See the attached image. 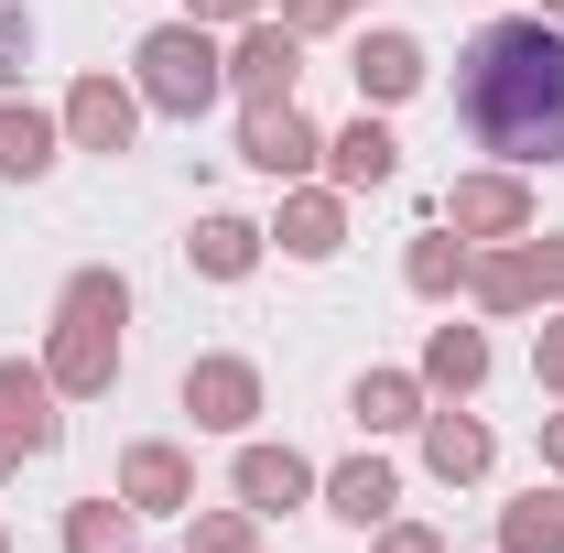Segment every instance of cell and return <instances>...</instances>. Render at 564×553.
Segmentation results:
<instances>
[{
    "label": "cell",
    "instance_id": "6da1fadb",
    "mask_svg": "<svg viewBox=\"0 0 564 553\" xmlns=\"http://www.w3.org/2000/svg\"><path fill=\"white\" fill-rule=\"evenodd\" d=\"M456 131L499 152L510 174L521 163H564V22H489L467 55H456Z\"/></svg>",
    "mask_w": 564,
    "mask_h": 553
},
{
    "label": "cell",
    "instance_id": "7a4b0ae2",
    "mask_svg": "<svg viewBox=\"0 0 564 553\" xmlns=\"http://www.w3.org/2000/svg\"><path fill=\"white\" fill-rule=\"evenodd\" d=\"M141 98L163 109V120H196L217 87H228V55H217V33L207 22H163V33H141Z\"/></svg>",
    "mask_w": 564,
    "mask_h": 553
},
{
    "label": "cell",
    "instance_id": "3957f363",
    "mask_svg": "<svg viewBox=\"0 0 564 553\" xmlns=\"http://www.w3.org/2000/svg\"><path fill=\"white\" fill-rule=\"evenodd\" d=\"M293 76H304V33L293 22H239V44H228V87L250 98V109H272V98H293Z\"/></svg>",
    "mask_w": 564,
    "mask_h": 553
},
{
    "label": "cell",
    "instance_id": "277c9868",
    "mask_svg": "<svg viewBox=\"0 0 564 553\" xmlns=\"http://www.w3.org/2000/svg\"><path fill=\"white\" fill-rule=\"evenodd\" d=\"M239 163H261L272 185H304V174L326 163V131H315L293 98H272V109H250V131H239Z\"/></svg>",
    "mask_w": 564,
    "mask_h": 553
},
{
    "label": "cell",
    "instance_id": "5b68a950",
    "mask_svg": "<svg viewBox=\"0 0 564 553\" xmlns=\"http://www.w3.org/2000/svg\"><path fill=\"white\" fill-rule=\"evenodd\" d=\"M445 228L456 239H521L532 228V185L521 174H456L445 185Z\"/></svg>",
    "mask_w": 564,
    "mask_h": 553
},
{
    "label": "cell",
    "instance_id": "8992f818",
    "mask_svg": "<svg viewBox=\"0 0 564 553\" xmlns=\"http://www.w3.org/2000/svg\"><path fill=\"white\" fill-rule=\"evenodd\" d=\"M44 380L66 391V402H98L109 380H120V326H98V315H66L55 347H44Z\"/></svg>",
    "mask_w": 564,
    "mask_h": 553
},
{
    "label": "cell",
    "instance_id": "52a82bcc",
    "mask_svg": "<svg viewBox=\"0 0 564 553\" xmlns=\"http://www.w3.org/2000/svg\"><path fill=\"white\" fill-rule=\"evenodd\" d=\"M185 413H196V434H250L261 369H250V358H196V369H185Z\"/></svg>",
    "mask_w": 564,
    "mask_h": 553
},
{
    "label": "cell",
    "instance_id": "ba28073f",
    "mask_svg": "<svg viewBox=\"0 0 564 553\" xmlns=\"http://www.w3.org/2000/svg\"><path fill=\"white\" fill-rule=\"evenodd\" d=\"M228 488H239V510H250V521H282V510H304V499H315V467H304L293 445H239Z\"/></svg>",
    "mask_w": 564,
    "mask_h": 553
},
{
    "label": "cell",
    "instance_id": "9c48e42d",
    "mask_svg": "<svg viewBox=\"0 0 564 553\" xmlns=\"http://www.w3.org/2000/svg\"><path fill=\"white\" fill-rule=\"evenodd\" d=\"M131 131H141V98L120 76H76L66 87V141L76 152H131Z\"/></svg>",
    "mask_w": 564,
    "mask_h": 553
},
{
    "label": "cell",
    "instance_id": "30bf717a",
    "mask_svg": "<svg viewBox=\"0 0 564 553\" xmlns=\"http://www.w3.org/2000/svg\"><path fill=\"white\" fill-rule=\"evenodd\" d=\"M348 76H358V109H391V98L423 87V44H413V33H358Z\"/></svg>",
    "mask_w": 564,
    "mask_h": 553
},
{
    "label": "cell",
    "instance_id": "8fae6325",
    "mask_svg": "<svg viewBox=\"0 0 564 553\" xmlns=\"http://www.w3.org/2000/svg\"><path fill=\"white\" fill-rule=\"evenodd\" d=\"M120 499H131V510H196L185 445H131V456H120Z\"/></svg>",
    "mask_w": 564,
    "mask_h": 553
},
{
    "label": "cell",
    "instance_id": "7c38bea8",
    "mask_svg": "<svg viewBox=\"0 0 564 553\" xmlns=\"http://www.w3.org/2000/svg\"><path fill=\"white\" fill-rule=\"evenodd\" d=\"M272 239L293 250V261H337V250H348V207H337L326 185H304V196H282Z\"/></svg>",
    "mask_w": 564,
    "mask_h": 553
},
{
    "label": "cell",
    "instance_id": "4fadbf2b",
    "mask_svg": "<svg viewBox=\"0 0 564 553\" xmlns=\"http://www.w3.org/2000/svg\"><path fill=\"white\" fill-rule=\"evenodd\" d=\"M489 423L478 413H423V467H434V478L445 488H467V478H489Z\"/></svg>",
    "mask_w": 564,
    "mask_h": 553
},
{
    "label": "cell",
    "instance_id": "5bb4252c",
    "mask_svg": "<svg viewBox=\"0 0 564 553\" xmlns=\"http://www.w3.org/2000/svg\"><path fill=\"white\" fill-rule=\"evenodd\" d=\"M55 402H66V391H55V380H44L33 358H0V413L22 423V445H33V456H44V445L66 434V413H55Z\"/></svg>",
    "mask_w": 564,
    "mask_h": 553
},
{
    "label": "cell",
    "instance_id": "9a60e30c",
    "mask_svg": "<svg viewBox=\"0 0 564 553\" xmlns=\"http://www.w3.org/2000/svg\"><path fill=\"white\" fill-rule=\"evenodd\" d=\"M326 174H337L348 196H358V185H391V174H402V141H391V131H380V120H369V109H358L348 131L326 141Z\"/></svg>",
    "mask_w": 564,
    "mask_h": 553
},
{
    "label": "cell",
    "instance_id": "2e32d148",
    "mask_svg": "<svg viewBox=\"0 0 564 553\" xmlns=\"http://www.w3.org/2000/svg\"><path fill=\"white\" fill-rule=\"evenodd\" d=\"M261 239H272V228H250V217H196L185 250H196L207 282H250V272H261Z\"/></svg>",
    "mask_w": 564,
    "mask_h": 553
},
{
    "label": "cell",
    "instance_id": "e0dca14e",
    "mask_svg": "<svg viewBox=\"0 0 564 553\" xmlns=\"http://www.w3.org/2000/svg\"><path fill=\"white\" fill-rule=\"evenodd\" d=\"M348 413L369 423V434H402V423H423V369H358Z\"/></svg>",
    "mask_w": 564,
    "mask_h": 553
},
{
    "label": "cell",
    "instance_id": "ac0fdd59",
    "mask_svg": "<svg viewBox=\"0 0 564 553\" xmlns=\"http://www.w3.org/2000/svg\"><path fill=\"white\" fill-rule=\"evenodd\" d=\"M391 499H402V478H391L380 456H348V467L326 478V510H337L348 532H369V521H391Z\"/></svg>",
    "mask_w": 564,
    "mask_h": 553
},
{
    "label": "cell",
    "instance_id": "d6986e66",
    "mask_svg": "<svg viewBox=\"0 0 564 553\" xmlns=\"http://www.w3.org/2000/svg\"><path fill=\"white\" fill-rule=\"evenodd\" d=\"M478 380H489V337H478V326H434V337H423V391H456V402H467Z\"/></svg>",
    "mask_w": 564,
    "mask_h": 553
},
{
    "label": "cell",
    "instance_id": "ffe728a7",
    "mask_svg": "<svg viewBox=\"0 0 564 553\" xmlns=\"http://www.w3.org/2000/svg\"><path fill=\"white\" fill-rule=\"evenodd\" d=\"M0 174H11V185L55 174V120H44V109H22V98H0Z\"/></svg>",
    "mask_w": 564,
    "mask_h": 553
},
{
    "label": "cell",
    "instance_id": "44dd1931",
    "mask_svg": "<svg viewBox=\"0 0 564 553\" xmlns=\"http://www.w3.org/2000/svg\"><path fill=\"white\" fill-rule=\"evenodd\" d=\"M499 553H564V488H532L499 510Z\"/></svg>",
    "mask_w": 564,
    "mask_h": 553
},
{
    "label": "cell",
    "instance_id": "7402d4cb",
    "mask_svg": "<svg viewBox=\"0 0 564 553\" xmlns=\"http://www.w3.org/2000/svg\"><path fill=\"white\" fill-rule=\"evenodd\" d=\"M467 293H478L489 315H521V304H532V250H489V261H467Z\"/></svg>",
    "mask_w": 564,
    "mask_h": 553
},
{
    "label": "cell",
    "instance_id": "603a6c76",
    "mask_svg": "<svg viewBox=\"0 0 564 553\" xmlns=\"http://www.w3.org/2000/svg\"><path fill=\"white\" fill-rule=\"evenodd\" d=\"M66 553H131V499H76L66 510Z\"/></svg>",
    "mask_w": 564,
    "mask_h": 553
},
{
    "label": "cell",
    "instance_id": "cb8c5ba5",
    "mask_svg": "<svg viewBox=\"0 0 564 553\" xmlns=\"http://www.w3.org/2000/svg\"><path fill=\"white\" fill-rule=\"evenodd\" d=\"M402 282H413L423 304H445V293L467 282V239H413V250H402Z\"/></svg>",
    "mask_w": 564,
    "mask_h": 553
},
{
    "label": "cell",
    "instance_id": "d4e9b609",
    "mask_svg": "<svg viewBox=\"0 0 564 553\" xmlns=\"http://www.w3.org/2000/svg\"><path fill=\"white\" fill-rule=\"evenodd\" d=\"M66 315H98V326H131V282H120V272H76V282H66Z\"/></svg>",
    "mask_w": 564,
    "mask_h": 553
},
{
    "label": "cell",
    "instance_id": "484cf974",
    "mask_svg": "<svg viewBox=\"0 0 564 553\" xmlns=\"http://www.w3.org/2000/svg\"><path fill=\"white\" fill-rule=\"evenodd\" d=\"M185 553H261V532H250V510H207L185 532Z\"/></svg>",
    "mask_w": 564,
    "mask_h": 553
},
{
    "label": "cell",
    "instance_id": "4316f807",
    "mask_svg": "<svg viewBox=\"0 0 564 553\" xmlns=\"http://www.w3.org/2000/svg\"><path fill=\"white\" fill-rule=\"evenodd\" d=\"M33 66V11H0V87H22Z\"/></svg>",
    "mask_w": 564,
    "mask_h": 553
},
{
    "label": "cell",
    "instance_id": "83f0119b",
    "mask_svg": "<svg viewBox=\"0 0 564 553\" xmlns=\"http://www.w3.org/2000/svg\"><path fill=\"white\" fill-rule=\"evenodd\" d=\"M532 380H543V391H564V315H543V326H532Z\"/></svg>",
    "mask_w": 564,
    "mask_h": 553
},
{
    "label": "cell",
    "instance_id": "f1b7e54d",
    "mask_svg": "<svg viewBox=\"0 0 564 553\" xmlns=\"http://www.w3.org/2000/svg\"><path fill=\"white\" fill-rule=\"evenodd\" d=\"M532 293H554V304H564V228L532 239Z\"/></svg>",
    "mask_w": 564,
    "mask_h": 553
},
{
    "label": "cell",
    "instance_id": "f546056e",
    "mask_svg": "<svg viewBox=\"0 0 564 553\" xmlns=\"http://www.w3.org/2000/svg\"><path fill=\"white\" fill-rule=\"evenodd\" d=\"M348 11H369V0H282L293 33H326V22H348Z\"/></svg>",
    "mask_w": 564,
    "mask_h": 553
},
{
    "label": "cell",
    "instance_id": "4dcf8cb0",
    "mask_svg": "<svg viewBox=\"0 0 564 553\" xmlns=\"http://www.w3.org/2000/svg\"><path fill=\"white\" fill-rule=\"evenodd\" d=\"M261 11H272V0H185V22H207V33H217V22L239 33V22H261Z\"/></svg>",
    "mask_w": 564,
    "mask_h": 553
},
{
    "label": "cell",
    "instance_id": "1f68e13d",
    "mask_svg": "<svg viewBox=\"0 0 564 553\" xmlns=\"http://www.w3.org/2000/svg\"><path fill=\"white\" fill-rule=\"evenodd\" d=\"M380 553H445V543H434L423 521H402V532H380Z\"/></svg>",
    "mask_w": 564,
    "mask_h": 553
},
{
    "label": "cell",
    "instance_id": "d6a6232c",
    "mask_svg": "<svg viewBox=\"0 0 564 553\" xmlns=\"http://www.w3.org/2000/svg\"><path fill=\"white\" fill-rule=\"evenodd\" d=\"M22 456H33V445H22V423L0 413V478H11V467H22Z\"/></svg>",
    "mask_w": 564,
    "mask_h": 553
},
{
    "label": "cell",
    "instance_id": "836d02e7",
    "mask_svg": "<svg viewBox=\"0 0 564 553\" xmlns=\"http://www.w3.org/2000/svg\"><path fill=\"white\" fill-rule=\"evenodd\" d=\"M543 467L564 478V413H543Z\"/></svg>",
    "mask_w": 564,
    "mask_h": 553
},
{
    "label": "cell",
    "instance_id": "e575fe53",
    "mask_svg": "<svg viewBox=\"0 0 564 553\" xmlns=\"http://www.w3.org/2000/svg\"><path fill=\"white\" fill-rule=\"evenodd\" d=\"M543 22H564V0H543Z\"/></svg>",
    "mask_w": 564,
    "mask_h": 553
},
{
    "label": "cell",
    "instance_id": "d590c367",
    "mask_svg": "<svg viewBox=\"0 0 564 553\" xmlns=\"http://www.w3.org/2000/svg\"><path fill=\"white\" fill-rule=\"evenodd\" d=\"M0 553H11V532H0Z\"/></svg>",
    "mask_w": 564,
    "mask_h": 553
}]
</instances>
